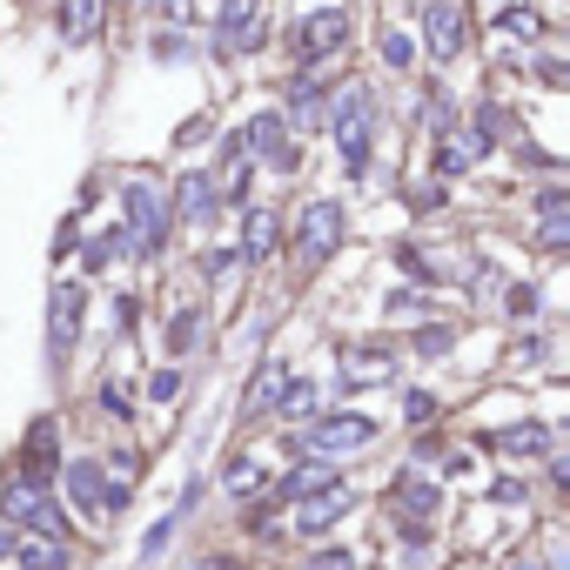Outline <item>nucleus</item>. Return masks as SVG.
I'll return each instance as SVG.
<instances>
[{
	"mask_svg": "<svg viewBox=\"0 0 570 570\" xmlns=\"http://www.w3.org/2000/svg\"><path fill=\"white\" fill-rule=\"evenodd\" d=\"M350 35H356V14L350 8H316V14H303L296 21V61L303 68H316V61H330V55H343L350 48Z\"/></svg>",
	"mask_w": 570,
	"mask_h": 570,
	"instance_id": "nucleus-1",
	"label": "nucleus"
},
{
	"mask_svg": "<svg viewBox=\"0 0 570 570\" xmlns=\"http://www.w3.org/2000/svg\"><path fill=\"white\" fill-rule=\"evenodd\" d=\"M336 242H343V202H309L303 222H296V255H303V268L330 262Z\"/></svg>",
	"mask_w": 570,
	"mask_h": 570,
	"instance_id": "nucleus-2",
	"label": "nucleus"
},
{
	"mask_svg": "<svg viewBox=\"0 0 570 570\" xmlns=\"http://www.w3.org/2000/svg\"><path fill=\"white\" fill-rule=\"evenodd\" d=\"M423 41H430L436 61H456L470 48V8L463 0H430L423 8Z\"/></svg>",
	"mask_w": 570,
	"mask_h": 570,
	"instance_id": "nucleus-3",
	"label": "nucleus"
},
{
	"mask_svg": "<svg viewBox=\"0 0 570 570\" xmlns=\"http://www.w3.org/2000/svg\"><path fill=\"white\" fill-rule=\"evenodd\" d=\"M350 503H356V490H350L343 476H330V483H316V490H303V497H296V530H303V537H323Z\"/></svg>",
	"mask_w": 570,
	"mask_h": 570,
	"instance_id": "nucleus-4",
	"label": "nucleus"
},
{
	"mask_svg": "<svg viewBox=\"0 0 570 570\" xmlns=\"http://www.w3.org/2000/svg\"><path fill=\"white\" fill-rule=\"evenodd\" d=\"M336 141H343V161L363 175V161H370V95L356 88V95H343V115H336Z\"/></svg>",
	"mask_w": 570,
	"mask_h": 570,
	"instance_id": "nucleus-5",
	"label": "nucleus"
},
{
	"mask_svg": "<svg viewBox=\"0 0 570 570\" xmlns=\"http://www.w3.org/2000/svg\"><path fill=\"white\" fill-rule=\"evenodd\" d=\"M81 309H88V289L61 282V289H55V330H48V343H55V363H68V350H75V336H81Z\"/></svg>",
	"mask_w": 570,
	"mask_h": 570,
	"instance_id": "nucleus-6",
	"label": "nucleus"
},
{
	"mask_svg": "<svg viewBox=\"0 0 570 570\" xmlns=\"http://www.w3.org/2000/svg\"><path fill=\"white\" fill-rule=\"evenodd\" d=\"M262 41V0H222V55H242Z\"/></svg>",
	"mask_w": 570,
	"mask_h": 570,
	"instance_id": "nucleus-7",
	"label": "nucleus"
},
{
	"mask_svg": "<svg viewBox=\"0 0 570 570\" xmlns=\"http://www.w3.org/2000/svg\"><path fill=\"white\" fill-rule=\"evenodd\" d=\"M128 228L141 235V255H148V248H161V235H168V215H161V202H155V188H148V181H135V188H128Z\"/></svg>",
	"mask_w": 570,
	"mask_h": 570,
	"instance_id": "nucleus-8",
	"label": "nucleus"
},
{
	"mask_svg": "<svg viewBox=\"0 0 570 570\" xmlns=\"http://www.w3.org/2000/svg\"><path fill=\"white\" fill-rule=\"evenodd\" d=\"M101 21H108V0H61V41H68V48L95 41Z\"/></svg>",
	"mask_w": 570,
	"mask_h": 570,
	"instance_id": "nucleus-9",
	"label": "nucleus"
},
{
	"mask_svg": "<svg viewBox=\"0 0 570 570\" xmlns=\"http://www.w3.org/2000/svg\"><path fill=\"white\" fill-rule=\"evenodd\" d=\"M370 436H376V423H370V416H336V423H323V430H316V443H323V450H350V443H370Z\"/></svg>",
	"mask_w": 570,
	"mask_h": 570,
	"instance_id": "nucleus-10",
	"label": "nucleus"
},
{
	"mask_svg": "<svg viewBox=\"0 0 570 570\" xmlns=\"http://www.w3.org/2000/svg\"><path fill=\"white\" fill-rule=\"evenodd\" d=\"M21 476H35V483H48V476H55V423H35V436H28V463H21Z\"/></svg>",
	"mask_w": 570,
	"mask_h": 570,
	"instance_id": "nucleus-11",
	"label": "nucleus"
},
{
	"mask_svg": "<svg viewBox=\"0 0 570 570\" xmlns=\"http://www.w3.org/2000/svg\"><path fill=\"white\" fill-rule=\"evenodd\" d=\"M543 443H550V430H543V423H517V430H503V436H497V450H503V456H543Z\"/></svg>",
	"mask_w": 570,
	"mask_h": 570,
	"instance_id": "nucleus-12",
	"label": "nucleus"
},
{
	"mask_svg": "<svg viewBox=\"0 0 570 570\" xmlns=\"http://www.w3.org/2000/svg\"><path fill=\"white\" fill-rule=\"evenodd\" d=\"M68 497H75V510L95 517V510H101V470H95V463H75V470H68Z\"/></svg>",
	"mask_w": 570,
	"mask_h": 570,
	"instance_id": "nucleus-13",
	"label": "nucleus"
},
{
	"mask_svg": "<svg viewBox=\"0 0 570 570\" xmlns=\"http://www.w3.org/2000/svg\"><path fill=\"white\" fill-rule=\"evenodd\" d=\"M268 248H275V215H268V208H255V215H248V228H242V255H248V262H262Z\"/></svg>",
	"mask_w": 570,
	"mask_h": 570,
	"instance_id": "nucleus-14",
	"label": "nucleus"
},
{
	"mask_svg": "<svg viewBox=\"0 0 570 570\" xmlns=\"http://www.w3.org/2000/svg\"><path fill=\"white\" fill-rule=\"evenodd\" d=\"M343 376H350V383H390V356H383V350H356V356L343 363Z\"/></svg>",
	"mask_w": 570,
	"mask_h": 570,
	"instance_id": "nucleus-15",
	"label": "nucleus"
},
{
	"mask_svg": "<svg viewBox=\"0 0 570 570\" xmlns=\"http://www.w3.org/2000/svg\"><path fill=\"white\" fill-rule=\"evenodd\" d=\"M21 563H28V570H68V550H61L55 537H28V543H21Z\"/></svg>",
	"mask_w": 570,
	"mask_h": 570,
	"instance_id": "nucleus-16",
	"label": "nucleus"
},
{
	"mask_svg": "<svg viewBox=\"0 0 570 570\" xmlns=\"http://www.w3.org/2000/svg\"><path fill=\"white\" fill-rule=\"evenodd\" d=\"M208 195H215V181H208V175H181L175 208H181V215H208Z\"/></svg>",
	"mask_w": 570,
	"mask_h": 570,
	"instance_id": "nucleus-17",
	"label": "nucleus"
},
{
	"mask_svg": "<svg viewBox=\"0 0 570 570\" xmlns=\"http://www.w3.org/2000/svg\"><path fill=\"white\" fill-rule=\"evenodd\" d=\"M282 383H289V376H282V363H268V370L255 376V390H248V416H255L262 403H275V396H282Z\"/></svg>",
	"mask_w": 570,
	"mask_h": 570,
	"instance_id": "nucleus-18",
	"label": "nucleus"
},
{
	"mask_svg": "<svg viewBox=\"0 0 570 570\" xmlns=\"http://www.w3.org/2000/svg\"><path fill=\"white\" fill-rule=\"evenodd\" d=\"M282 416H296V423L316 416V390L309 383H282Z\"/></svg>",
	"mask_w": 570,
	"mask_h": 570,
	"instance_id": "nucleus-19",
	"label": "nucleus"
},
{
	"mask_svg": "<svg viewBox=\"0 0 570 570\" xmlns=\"http://www.w3.org/2000/svg\"><path fill=\"white\" fill-rule=\"evenodd\" d=\"M497 28H503V35H517V41H537V35H543V21H537L530 8H510V14H503Z\"/></svg>",
	"mask_w": 570,
	"mask_h": 570,
	"instance_id": "nucleus-20",
	"label": "nucleus"
},
{
	"mask_svg": "<svg viewBox=\"0 0 570 570\" xmlns=\"http://www.w3.org/2000/svg\"><path fill=\"white\" fill-rule=\"evenodd\" d=\"M316 101H323V81H316V75H296V81H289V108H303V115H309Z\"/></svg>",
	"mask_w": 570,
	"mask_h": 570,
	"instance_id": "nucleus-21",
	"label": "nucleus"
},
{
	"mask_svg": "<svg viewBox=\"0 0 570 570\" xmlns=\"http://www.w3.org/2000/svg\"><path fill=\"white\" fill-rule=\"evenodd\" d=\"M383 61H390V68H410V61H416V41H410V35H383Z\"/></svg>",
	"mask_w": 570,
	"mask_h": 570,
	"instance_id": "nucleus-22",
	"label": "nucleus"
},
{
	"mask_svg": "<svg viewBox=\"0 0 570 570\" xmlns=\"http://www.w3.org/2000/svg\"><path fill=\"white\" fill-rule=\"evenodd\" d=\"M195 330H202V323H195V309H181V316H175V330H168V343H175V356H181V350L195 343Z\"/></svg>",
	"mask_w": 570,
	"mask_h": 570,
	"instance_id": "nucleus-23",
	"label": "nucleus"
},
{
	"mask_svg": "<svg viewBox=\"0 0 570 570\" xmlns=\"http://www.w3.org/2000/svg\"><path fill=\"white\" fill-rule=\"evenodd\" d=\"M228 490H262V463H235L228 470Z\"/></svg>",
	"mask_w": 570,
	"mask_h": 570,
	"instance_id": "nucleus-24",
	"label": "nucleus"
},
{
	"mask_svg": "<svg viewBox=\"0 0 570 570\" xmlns=\"http://www.w3.org/2000/svg\"><path fill=\"white\" fill-rule=\"evenodd\" d=\"M175 390H181V376H175V370H161V376H155V383H148V396H155V403H168V396H175Z\"/></svg>",
	"mask_w": 570,
	"mask_h": 570,
	"instance_id": "nucleus-25",
	"label": "nucleus"
},
{
	"mask_svg": "<svg viewBox=\"0 0 570 570\" xmlns=\"http://www.w3.org/2000/svg\"><path fill=\"white\" fill-rule=\"evenodd\" d=\"M403 416H410V423H430V416H436V396H410Z\"/></svg>",
	"mask_w": 570,
	"mask_h": 570,
	"instance_id": "nucleus-26",
	"label": "nucleus"
},
{
	"mask_svg": "<svg viewBox=\"0 0 570 570\" xmlns=\"http://www.w3.org/2000/svg\"><path fill=\"white\" fill-rule=\"evenodd\" d=\"M537 81L543 88H563V61H537Z\"/></svg>",
	"mask_w": 570,
	"mask_h": 570,
	"instance_id": "nucleus-27",
	"label": "nucleus"
},
{
	"mask_svg": "<svg viewBox=\"0 0 570 570\" xmlns=\"http://www.w3.org/2000/svg\"><path fill=\"white\" fill-rule=\"evenodd\" d=\"M563 202H570L563 188H543V195H537V208H543V215H563Z\"/></svg>",
	"mask_w": 570,
	"mask_h": 570,
	"instance_id": "nucleus-28",
	"label": "nucleus"
},
{
	"mask_svg": "<svg viewBox=\"0 0 570 570\" xmlns=\"http://www.w3.org/2000/svg\"><path fill=\"white\" fill-rule=\"evenodd\" d=\"M537 309V289H510V316H530Z\"/></svg>",
	"mask_w": 570,
	"mask_h": 570,
	"instance_id": "nucleus-29",
	"label": "nucleus"
},
{
	"mask_svg": "<svg viewBox=\"0 0 570 570\" xmlns=\"http://www.w3.org/2000/svg\"><path fill=\"white\" fill-rule=\"evenodd\" d=\"M416 350H423V356H443V350H450V330H430V336H423Z\"/></svg>",
	"mask_w": 570,
	"mask_h": 570,
	"instance_id": "nucleus-30",
	"label": "nucleus"
},
{
	"mask_svg": "<svg viewBox=\"0 0 570 570\" xmlns=\"http://www.w3.org/2000/svg\"><path fill=\"white\" fill-rule=\"evenodd\" d=\"M316 570H350V557H343V550H330V557H316Z\"/></svg>",
	"mask_w": 570,
	"mask_h": 570,
	"instance_id": "nucleus-31",
	"label": "nucleus"
},
{
	"mask_svg": "<svg viewBox=\"0 0 570 570\" xmlns=\"http://www.w3.org/2000/svg\"><path fill=\"white\" fill-rule=\"evenodd\" d=\"M141 8H155V0H141Z\"/></svg>",
	"mask_w": 570,
	"mask_h": 570,
	"instance_id": "nucleus-32",
	"label": "nucleus"
}]
</instances>
